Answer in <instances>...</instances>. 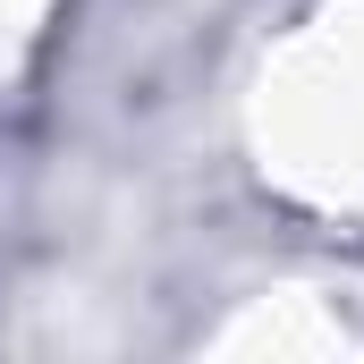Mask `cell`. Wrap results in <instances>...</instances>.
<instances>
[]
</instances>
